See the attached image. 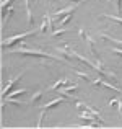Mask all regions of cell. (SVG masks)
Returning a JSON list of instances; mask_svg holds the SVG:
<instances>
[{
  "label": "cell",
  "mask_w": 122,
  "mask_h": 129,
  "mask_svg": "<svg viewBox=\"0 0 122 129\" xmlns=\"http://www.w3.org/2000/svg\"><path fill=\"white\" fill-rule=\"evenodd\" d=\"M25 88H18V90H15V91H10V93L8 95H7V96L5 98H13V96H15V95H21V93H25Z\"/></svg>",
  "instance_id": "8992f818"
},
{
  "label": "cell",
  "mask_w": 122,
  "mask_h": 129,
  "mask_svg": "<svg viewBox=\"0 0 122 129\" xmlns=\"http://www.w3.org/2000/svg\"><path fill=\"white\" fill-rule=\"evenodd\" d=\"M67 82H69V79H65V77H64V79H60L57 83H54V85H52V90H57V88H59L60 85H65Z\"/></svg>",
  "instance_id": "52a82bcc"
},
{
  "label": "cell",
  "mask_w": 122,
  "mask_h": 129,
  "mask_svg": "<svg viewBox=\"0 0 122 129\" xmlns=\"http://www.w3.org/2000/svg\"><path fill=\"white\" fill-rule=\"evenodd\" d=\"M25 8H26V15H28V23H33V15H31V8H29V0H25Z\"/></svg>",
  "instance_id": "5b68a950"
},
{
  "label": "cell",
  "mask_w": 122,
  "mask_h": 129,
  "mask_svg": "<svg viewBox=\"0 0 122 129\" xmlns=\"http://www.w3.org/2000/svg\"><path fill=\"white\" fill-rule=\"evenodd\" d=\"M103 38H107V39H112V41H116V43H119L120 46H122V39H116V38H111V36H107V35H101Z\"/></svg>",
  "instance_id": "7c38bea8"
},
{
  "label": "cell",
  "mask_w": 122,
  "mask_h": 129,
  "mask_svg": "<svg viewBox=\"0 0 122 129\" xmlns=\"http://www.w3.org/2000/svg\"><path fill=\"white\" fill-rule=\"evenodd\" d=\"M16 52L18 54H25V56H38V57H49V59H59V57L52 56V54L42 52V51H31V49H26V47H21V49H18Z\"/></svg>",
  "instance_id": "7a4b0ae2"
},
{
  "label": "cell",
  "mask_w": 122,
  "mask_h": 129,
  "mask_svg": "<svg viewBox=\"0 0 122 129\" xmlns=\"http://www.w3.org/2000/svg\"><path fill=\"white\" fill-rule=\"evenodd\" d=\"M64 101H65V98H64V95H62L60 98H55V100H52V101H50L49 105H46V106H44V111L50 110V108H54L55 105H59V103H64Z\"/></svg>",
  "instance_id": "277c9868"
},
{
  "label": "cell",
  "mask_w": 122,
  "mask_h": 129,
  "mask_svg": "<svg viewBox=\"0 0 122 129\" xmlns=\"http://www.w3.org/2000/svg\"><path fill=\"white\" fill-rule=\"evenodd\" d=\"M41 96H42V91H39V93H36V95H34V96H33V98H31V101H36V100H39V98H41Z\"/></svg>",
  "instance_id": "5bb4252c"
},
{
  "label": "cell",
  "mask_w": 122,
  "mask_h": 129,
  "mask_svg": "<svg viewBox=\"0 0 122 129\" xmlns=\"http://www.w3.org/2000/svg\"><path fill=\"white\" fill-rule=\"evenodd\" d=\"M65 31H67V29L64 28V29H59V31H54L52 35H54V36H59V35H62V33H65Z\"/></svg>",
  "instance_id": "9a60e30c"
},
{
  "label": "cell",
  "mask_w": 122,
  "mask_h": 129,
  "mask_svg": "<svg viewBox=\"0 0 122 129\" xmlns=\"http://www.w3.org/2000/svg\"><path fill=\"white\" fill-rule=\"evenodd\" d=\"M13 0H3L2 2V12H5V8H7V5H8V3H12Z\"/></svg>",
  "instance_id": "4fadbf2b"
},
{
  "label": "cell",
  "mask_w": 122,
  "mask_h": 129,
  "mask_svg": "<svg viewBox=\"0 0 122 129\" xmlns=\"http://www.w3.org/2000/svg\"><path fill=\"white\" fill-rule=\"evenodd\" d=\"M21 75H23V74H20V75H16V77H15V79H12V80H10V82H8V83H7V87H5V88H3V93H2V96H3V98H5V96H7V95H8V91H10V88H12L13 85H15V83H16V82H18V80H20V79H21Z\"/></svg>",
  "instance_id": "3957f363"
},
{
  "label": "cell",
  "mask_w": 122,
  "mask_h": 129,
  "mask_svg": "<svg viewBox=\"0 0 122 129\" xmlns=\"http://www.w3.org/2000/svg\"><path fill=\"white\" fill-rule=\"evenodd\" d=\"M70 18H72V13H69V15H67L64 20H60V26H65V25H67V21H69Z\"/></svg>",
  "instance_id": "30bf717a"
},
{
  "label": "cell",
  "mask_w": 122,
  "mask_h": 129,
  "mask_svg": "<svg viewBox=\"0 0 122 129\" xmlns=\"http://www.w3.org/2000/svg\"><path fill=\"white\" fill-rule=\"evenodd\" d=\"M70 12H73V8H64V10H59L55 13V16H64V15H69Z\"/></svg>",
  "instance_id": "ba28073f"
},
{
  "label": "cell",
  "mask_w": 122,
  "mask_h": 129,
  "mask_svg": "<svg viewBox=\"0 0 122 129\" xmlns=\"http://www.w3.org/2000/svg\"><path fill=\"white\" fill-rule=\"evenodd\" d=\"M36 31H41V28H38V29H31V31H26V33H23V35H16V36H12V38H8V39H3V41H2V46H3V47H7V46H12V44H15V43L21 41V39L28 38V36L34 35Z\"/></svg>",
  "instance_id": "6da1fadb"
},
{
  "label": "cell",
  "mask_w": 122,
  "mask_h": 129,
  "mask_svg": "<svg viewBox=\"0 0 122 129\" xmlns=\"http://www.w3.org/2000/svg\"><path fill=\"white\" fill-rule=\"evenodd\" d=\"M106 18H111V20H114V21H117V23H120V25H122V18H119V16H111V15H106Z\"/></svg>",
  "instance_id": "8fae6325"
},
{
  "label": "cell",
  "mask_w": 122,
  "mask_h": 129,
  "mask_svg": "<svg viewBox=\"0 0 122 129\" xmlns=\"http://www.w3.org/2000/svg\"><path fill=\"white\" fill-rule=\"evenodd\" d=\"M77 87H78V85H77V83H75V85H70L69 88H62V90H60V93H62V95H67V93H70V91H72V90H75Z\"/></svg>",
  "instance_id": "9c48e42d"
}]
</instances>
